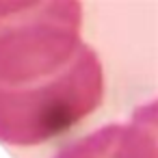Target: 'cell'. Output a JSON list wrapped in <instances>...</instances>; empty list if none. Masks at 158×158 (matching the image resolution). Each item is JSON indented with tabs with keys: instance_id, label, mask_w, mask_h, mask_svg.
I'll use <instances>...</instances> for the list:
<instances>
[]
</instances>
